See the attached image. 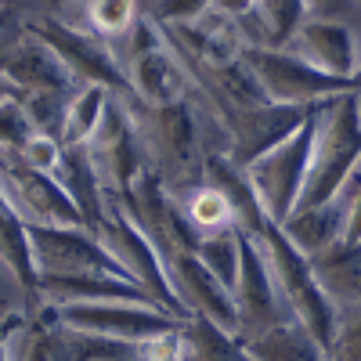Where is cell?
<instances>
[{
    "instance_id": "obj_4",
    "label": "cell",
    "mask_w": 361,
    "mask_h": 361,
    "mask_svg": "<svg viewBox=\"0 0 361 361\" xmlns=\"http://www.w3.org/2000/svg\"><path fill=\"white\" fill-rule=\"evenodd\" d=\"M94 231L102 235V243L109 246V253L119 260V267L127 271V279L134 286H141L163 311H170L177 318H188L185 307L177 304L173 289H170V275H166V267H163L156 246L148 243V235L134 224V217L116 199H105V217L98 221Z\"/></svg>"
},
{
    "instance_id": "obj_24",
    "label": "cell",
    "mask_w": 361,
    "mask_h": 361,
    "mask_svg": "<svg viewBox=\"0 0 361 361\" xmlns=\"http://www.w3.org/2000/svg\"><path fill=\"white\" fill-rule=\"evenodd\" d=\"M0 264L25 296L37 300V267L33 253H29V228L15 214V206L4 199V192H0Z\"/></svg>"
},
{
    "instance_id": "obj_33",
    "label": "cell",
    "mask_w": 361,
    "mask_h": 361,
    "mask_svg": "<svg viewBox=\"0 0 361 361\" xmlns=\"http://www.w3.org/2000/svg\"><path fill=\"white\" fill-rule=\"evenodd\" d=\"M214 0H148L145 15L156 18L159 25H180V22H192L199 18Z\"/></svg>"
},
{
    "instance_id": "obj_23",
    "label": "cell",
    "mask_w": 361,
    "mask_h": 361,
    "mask_svg": "<svg viewBox=\"0 0 361 361\" xmlns=\"http://www.w3.org/2000/svg\"><path fill=\"white\" fill-rule=\"evenodd\" d=\"M253 361H329V350L300 322L286 318L246 343Z\"/></svg>"
},
{
    "instance_id": "obj_2",
    "label": "cell",
    "mask_w": 361,
    "mask_h": 361,
    "mask_svg": "<svg viewBox=\"0 0 361 361\" xmlns=\"http://www.w3.org/2000/svg\"><path fill=\"white\" fill-rule=\"evenodd\" d=\"M253 238H257V246H260V253L267 260V271H271V279H275V289L282 296L289 318L300 322L329 350V343H333V336H336V322L340 318H336V307L325 300L322 286L314 282L311 260L289 243L279 224H271V221Z\"/></svg>"
},
{
    "instance_id": "obj_3",
    "label": "cell",
    "mask_w": 361,
    "mask_h": 361,
    "mask_svg": "<svg viewBox=\"0 0 361 361\" xmlns=\"http://www.w3.org/2000/svg\"><path fill=\"white\" fill-rule=\"evenodd\" d=\"M311 134H314V112L296 134H289L282 145H275L271 152H264L246 166V177L271 224H282L300 202V192H304V180H307V163H311Z\"/></svg>"
},
{
    "instance_id": "obj_25",
    "label": "cell",
    "mask_w": 361,
    "mask_h": 361,
    "mask_svg": "<svg viewBox=\"0 0 361 361\" xmlns=\"http://www.w3.org/2000/svg\"><path fill=\"white\" fill-rule=\"evenodd\" d=\"M177 206H180V217L188 221L192 235L202 238V235H217V231H228L235 228V214H231V202L228 195L214 185V180H202L195 188H185L173 195Z\"/></svg>"
},
{
    "instance_id": "obj_36",
    "label": "cell",
    "mask_w": 361,
    "mask_h": 361,
    "mask_svg": "<svg viewBox=\"0 0 361 361\" xmlns=\"http://www.w3.org/2000/svg\"><path fill=\"white\" fill-rule=\"evenodd\" d=\"M8 94H18V90H15V87L4 80V76H0V98H8Z\"/></svg>"
},
{
    "instance_id": "obj_28",
    "label": "cell",
    "mask_w": 361,
    "mask_h": 361,
    "mask_svg": "<svg viewBox=\"0 0 361 361\" xmlns=\"http://www.w3.org/2000/svg\"><path fill=\"white\" fill-rule=\"evenodd\" d=\"M109 98H112V90H105V87H80L69 102V112H66L62 145H87V137L102 123V112H105Z\"/></svg>"
},
{
    "instance_id": "obj_15",
    "label": "cell",
    "mask_w": 361,
    "mask_h": 361,
    "mask_svg": "<svg viewBox=\"0 0 361 361\" xmlns=\"http://www.w3.org/2000/svg\"><path fill=\"white\" fill-rule=\"evenodd\" d=\"M163 37L180 51L195 58V62H206V66H228V62H238L246 51V40H243V29H238L235 18H228L224 11L217 8H206L199 18L192 22H180V25H159Z\"/></svg>"
},
{
    "instance_id": "obj_35",
    "label": "cell",
    "mask_w": 361,
    "mask_h": 361,
    "mask_svg": "<svg viewBox=\"0 0 361 361\" xmlns=\"http://www.w3.org/2000/svg\"><path fill=\"white\" fill-rule=\"evenodd\" d=\"M209 8H217V11H224L228 18H246V15H253V8H257V0H214Z\"/></svg>"
},
{
    "instance_id": "obj_8",
    "label": "cell",
    "mask_w": 361,
    "mask_h": 361,
    "mask_svg": "<svg viewBox=\"0 0 361 361\" xmlns=\"http://www.w3.org/2000/svg\"><path fill=\"white\" fill-rule=\"evenodd\" d=\"M54 318L80 329V333H94L109 340H123V343H148L163 333L180 329V322L159 304H134V300H102V304H66V307H51Z\"/></svg>"
},
{
    "instance_id": "obj_37",
    "label": "cell",
    "mask_w": 361,
    "mask_h": 361,
    "mask_svg": "<svg viewBox=\"0 0 361 361\" xmlns=\"http://www.w3.org/2000/svg\"><path fill=\"white\" fill-rule=\"evenodd\" d=\"M177 361H195V354H192V350L185 347V350H180V357H177Z\"/></svg>"
},
{
    "instance_id": "obj_27",
    "label": "cell",
    "mask_w": 361,
    "mask_h": 361,
    "mask_svg": "<svg viewBox=\"0 0 361 361\" xmlns=\"http://www.w3.org/2000/svg\"><path fill=\"white\" fill-rule=\"evenodd\" d=\"M80 8H83V25L80 29L94 33L105 44L127 37L134 29V22L145 15L137 0H83Z\"/></svg>"
},
{
    "instance_id": "obj_5",
    "label": "cell",
    "mask_w": 361,
    "mask_h": 361,
    "mask_svg": "<svg viewBox=\"0 0 361 361\" xmlns=\"http://www.w3.org/2000/svg\"><path fill=\"white\" fill-rule=\"evenodd\" d=\"M243 62L257 76L264 98L275 105H318L325 98L354 90L350 80L329 76V73L307 66L304 58H296L286 47H246Z\"/></svg>"
},
{
    "instance_id": "obj_29",
    "label": "cell",
    "mask_w": 361,
    "mask_h": 361,
    "mask_svg": "<svg viewBox=\"0 0 361 361\" xmlns=\"http://www.w3.org/2000/svg\"><path fill=\"white\" fill-rule=\"evenodd\" d=\"M76 90H37V94H22V105H25L29 123H33V134H47V137L62 141L66 112H69V102H73Z\"/></svg>"
},
{
    "instance_id": "obj_16",
    "label": "cell",
    "mask_w": 361,
    "mask_h": 361,
    "mask_svg": "<svg viewBox=\"0 0 361 361\" xmlns=\"http://www.w3.org/2000/svg\"><path fill=\"white\" fill-rule=\"evenodd\" d=\"M286 51H293L296 58H304L307 66H314L329 76H340V80L354 83V73L361 62V37L340 22L307 18L296 29V37L286 44Z\"/></svg>"
},
{
    "instance_id": "obj_13",
    "label": "cell",
    "mask_w": 361,
    "mask_h": 361,
    "mask_svg": "<svg viewBox=\"0 0 361 361\" xmlns=\"http://www.w3.org/2000/svg\"><path fill=\"white\" fill-rule=\"evenodd\" d=\"M123 76L130 87V98L145 105H173L192 94V76L166 37L130 54L123 62Z\"/></svg>"
},
{
    "instance_id": "obj_32",
    "label": "cell",
    "mask_w": 361,
    "mask_h": 361,
    "mask_svg": "<svg viewBox=\"0 0 361 361\" xmlns=\"http://www.w3.org/2000/svg\"><path fill=\"white\" fill-rule=\"evenodd\" d=\"M329 361H361V311L340 314L336 336L329 343Z\"/></svg>"
},
{
    "instance_id": "obj_7",
    "label": "cell",
    "mask_w": 361,
    "mask_h": 361,
    "mask_svg": "<svg viewBox=\"0 0 361 361\" xmlns=\"http://www.w3.org/2000/svg\"><path fill=\"white\" fill-rule=\"evenodd\" d=\"M29 33H37L58 58H62L80 87H105L112 94H130L127 76L119 69L112 47L105 40H98L94 33H87V29L58 18V15L33 18L29 22Z\"/></svg>"
},
{
    "instance_id": "obj_17",
    "label": "cell",
    "mask_w": 361,
    "mask_h": 361,
    "mask_svg": "<svg viewBox=\"0 0 361 361\" xmlns=\"http://www.w3.org/2000/svg\"><path fill=\"white\" fill-rule=\"evenodd\" d=\"M0 76H4L18 94H37V90H76L80 87L73 80V73L66 69L62 58H58L37 33H29V25L18 37V44L4 54Z\"/></svg>"
},
{
    "instance_id": "obj_12",
    "label": "cell",
    "mask_w": 361,
    "mask_h": 361,
    "mask_svg": "<svg viewBox=\"0 0 361 361\" xmlns=\"http://www.w3.org/2000/svg\"><path fill=\"white\" fill-rule=\"evenodd\" d=\"M311 112H314V105H275V102H260L250 109L224 112L228 159L238 170H246L253 159H260L275 145H282L289 134H296L307 123Z\"/></svg>"
},
{
    "instance_id": "obj_10",
    "label": "cell",
    "mask_w": 361,
    "mask_h": 361,
    "mask_svg": "<svg viewBox=\"0 0 361 361\" xmlns=\"http://www.w3.org/2000/svg\"><path fill=\"white\" fill-rule=\"evenodd\" d=\"M238 275H235V286H231V304H235V336L250 343L257 340L260 333H267L271 325H279L289 318L282 296L275 289V279L267 271V260L257 246V238L238 231Z\"/></svg>"
},
{
    "instance_id": "obj_14",
    "label": "cell",
    "mask_w": 361,
    "mask_h": 361,
    "mask_svg": "<svg viewBox=\"0 0 361 361\" xmlns=\"http://www.w3.org/2000/svg\"><path fill=\"white\" fill-rule=\"evenodd\" d=\"M166 275H170V289L177 296V304L185 307V314H199L209 318L224 329L235 333V304H231V289L209 271L195 253H177L166 264Z\"/></svg>"
},
{
    "instance_id": "obj_22",
    "label": "cell",
    "mask_w": 361,
    "mask_h": 361,
    "mask_svg": "<svg viewBox=\"0 0 361 361\" xmlns=\"http://www.w3.org/2000/svg\"><path fill=\"white\" fill-rule=\"evenodd\" d=\"M15 361H80V350L73 343V333L54 318L51 307H33L18 336Z\"/></svg>"
},
{
    "instance_id": "obj_6",
    "label": "cell",
    "mask_w": 361,
    "mask_h": 361,
    "mask_svg": "<svg viewBox=\"0 0 361 361\" xmlns=\"http://www.w3.org/2000/svg\"><path fill=\"white\" fill-rule=\"evenodd\" d=\"M0 192L25 224H40V228L87 224L76 202L62 192V185L51 173L29 166L18 148H0Z\"/></svg>"
},
{
    "instance_id": "obj_1",
    "label": "cell",
    "mask_w": 361,
    "mask_h": 361,
    "mask_svg": "<svg viewBox=\"0 0 361 361\" xmlns=\"http://www.w3.org/2000/svg\"><path fill=\"white\" fill-rule=\"evenodd\" d=\"M357 163H361V109H357V94L347 90V94L325 98L314 105L311 163H307V180L296 209L333 199L343 188V180L357 170Z\"/></svg>"
},
{
    "instance_id": "obj_18",
    "label": "cell",
    "mask_w": 361,
    "mask_h": 361,
    "mask_svg": "<svg viewBox=\"0 0 361 361\" xmlns=\"http://www.w3.org/2000/svg\"><path fill=\"white\" fill-rule=\"evenodd\" d=\"M311 271L325 300L336 307V318L361 311V243H333L311 257Z\"/></svg>"
},
{
    "instance_id": "obj_34",
    "label": "cell",
    "mask_w": 361,
    "mask_h": 361,
    "mask_svg": "<svg viewBox=\"0 0 361 361\" xmlns=\"http://www.w3.org/2000/svg\"><path fill=\"white\" fill-rule=\"evenodd\" d=\"M29 314L25 311H4L0 314V361H15V347H18V336H22Z\"/></svg>"
},
{
    "instance_id": "obj_26",
    "label": "cell",
    "mask_w": 361,
    "mask_h": 361,
    "mask_svg": "<svg viewBox=\"0 0 361 361\" xmlns=\"http://www.w3.org/2000/svg\"><path fill=\"white\" fill-rule=\"evenodd\" d=\"M180 336H185V347L195 354V361H253L246 343L231 329L209 322V318H199V314L185 318Z\"/></svg>"
},
{
    "instance_id": "obj_9",
    "label": "cell",
    "mask_w": 361,
    "mask_h": 361,
    "mask_svg": "<svg viewBox=\"0 0 361 361\" xmlns=\"http://www.w3.org/2000/svg\"><path fill=\"white\" fill-rule=\"evenodd\" d=\"M29 228V253H33L37 279L40 275H83V271H102V275L127 279V271L119 267V260L109 253L102 243V235L87 224L73 228ZM130 282V279H127Z\"/></svg>"
},
{
    "instance_id": "obj_31",
    "label": "cell",
    "mask_w": 361,
    "mask_h": 361,
    "mask_svg": "<svg viewBox=\"0 0 361 361\" xmlns=\"http://www.w3.org/2000/svg\"><path fill=\"white\" fill-rule=\"evenodd\" d=\"M29 137H33V123L25 116L22 94L0 98V148H22Z\"/></svg>"
},
{
    "instance_id": "obj_30",
    "label": "cell",
    "mask_w": 361,
    "mask_h": 361,
    "mask_svg": "<svg viewBox=\"0 0 361 361\" xmlns=\"http://www.w3.org/2000/svg\"><path fill=\"white\" fill-rule=\"evenodd\" d=\"M214 275L231 289L235 286V275H238V257H243V250H238V228H228V231H217V235H202L195 250H192Z\"/></svg>"
},
{
    "instance_id": "obj_38",
    "label": "cell",
    "mask_w": 361,
    "mask_h": 361,
    "mask_svg": "<svg viewBox=\"0 0 361 361\" xmlns=\"http://www.w3.org/2000/svg\"><path fill=\"white\" fill-rule=\"evenodd\" d=\"M0 267H4V264H0ZM0 314H4V307H0Z\"/></svg>"
},
{
    "instance_id": "obj_11",
    "label": "cell",
    "mask_w": 361,
    "mask_h": 361,
    "mask_svg": "<svg viewBox=\"0 0 361 361\" xmlns=\"http://www.w3.org/2000/svg\"><path fill=\"white\" fill-rule=\"evenodd\" d=\"M83 148H87V159H90V166H94L105 195L127 192L130 180L145 170V156H141L134 123H130L127 105H123L119 94L109 98V105L102 112V123L94 127V134L87 137Z\"/></svg>"
},
{
    "instance_id": "obj_19",
    "label": "cell",
    "mask_w": 361,
    "mask_h": 361,
    "mask_svg": "<svg viewBox=\"0 0 361 361\" xmlns=\"http://www.w3.org/2000/svg\"><path fill=\"white\" fill-rule=\"evenodd\" d=\"M343 221H347V199H343V192H336L333 199H325L318 206L293 209L279 228L286 231L289 243L311 260V257H318L322 250H329L333 243L343 238Z\"/></svg>"
},
{
    "instance_id": "obj_20",
    "label": "cell",
    "mask_w": 361,
    "mask_h": 361,
    "mask_svg": "<svg viewBox=\"0 0 361 361\" xmlns=\"http://www.w3.org/2000/svg\"><path fill=\"white\" fill-rule=\"evenodd\" d=\"M307 18V0H257L253 15L238 18V29L246 47H286Z\"/></svg>"
},
{
    "instance_id": "obj_39",
    "label": "cell",
    "mask_w": 361,
    "mask_h": 361,
    "mask_svg": "<svg viewBox=\"0 0 361 361\" xmlns=\"http://www.w3.org/2000/svg\"><path fill=\"white\" fill-rule=\"evenodd\" d=\"M357 166H361V163H357Z\"/></svg>"
},
{
    "instance_id": "obj_21",
    "label": "cell",
    "mask_w": 361,
    "mask_h": 361,
    "mask_svg": "<svg viewBox=\"0 0 361 361\" xmlns=\"http://www.w3.org/2000/svg\"><path fill=\"white\" fill-rule=\"evenodd\" d=\"M51 177L76 202L87 228H98V221L105 217V192H102V180H98L94 166H90V159H87V148L83 145H66L62 159H58Z\"/></svg>"
}]
</instances>
